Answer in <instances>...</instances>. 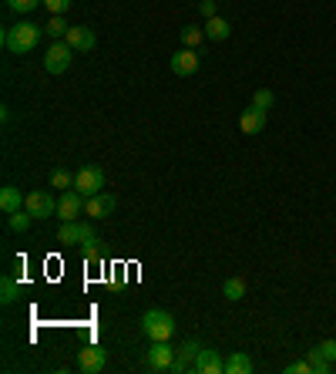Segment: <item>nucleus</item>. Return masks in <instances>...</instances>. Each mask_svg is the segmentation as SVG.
I'll use <instances>...</instances> for the list:
<instances>
[{"instance_id":"obj_1","label":"nucleus","mask_w":336,"mask_h":374,"mask_svg":"<svg viewBox=\"0 0 336 374\" xmlns=\"http://www.w3.org/2000/svg\"><path fill=\"white\" fill-rule=\"evenodd\" d=\"M37 44H41V27L31 24V20H20V24L4 31V48L10 54H27V51H34Z\"/></svg>"},{"instance_id":"obj_2","label":"nucleus","mask_w":336,"mask_h":374,"mask_svg":"<svg viewBox=\"0 0 336 374\" xmlns=\"http://www.w3.org/2000/svg\"><path fill=\"white\" fill-rule=\"evenodd\" d=\"M141 334L148 340H172L175 338V317L168 310H145L141 314Z\"/></svg>"},{"instance_id":"obj_3","label":"nucleus","mask_w":336,"mask_h":374,"mask_svg":"<svg viewBox=\"0 0 336 374\" xmlns=\"http://www.w3.org/2000/svg\"><path fill=\"white\" fill-rule=\"evenodd\" d=\"M57 243H64V246H88V243H98V233H94V226L91 222H61V229H57Z\"/></svg>"},{"instance_id":"obj_4","label":"nucleus","mask_w":336,"mask_h":374,"mask_svg":"<svg viewBox=\"0 0 336 374\" xmlns=\"http://www.w3.org/2000/svg\"><path fill=\"white\" fill-rule=\"evenodd\" d=\"M74 48L67 44V41H54L48 48V54H44V71L48 74H67V68H71V61H74Z\"/></svg>"},{"instance_id":"obj_5","label":"nucleus","mask_w":336,"mask_h":374,"mask_svg":"<svg viewBox=\"0 0 336 374\" xmlns=\"http://www.w3.org/2000/svg\"><path fill=\"white\" fill-rule=\"evenodd\" d=\"M74 189L81 192V196H98V192H104V172L98 169V166H84V169L74 172Z\"/></svg>"},{"instance_id":"obj_6","label":"nucleus","mask_w":336,"mask_h":374,"mask_svg":"<svg viewBox=\"0 0 336 374\" xmlns=\"http://www.w3.org/2000/svg\"><path fill=\"white\" fill-rule=\"evenodd\" d=\"M84 206H88V196H81L78 189H67V192H61V199H57V220L61 222L78 220L84 213Z\"/></svg>"},{"instance_id":"obj_7","label":"nucleus","mask_w":336,"mask_h":374,"mask_svg":"<svg viewBox=\"0 0 336 374\" xmlns=\"http://www.w3.org/2000/svg\"><path fill=\"white\" fill-rule=\"evenodd\" d=\"M175 354H178V347H172L168 340H151V347H148V368H151V371H172Z\"/></svg>"},{"instance_id":"obj_8","label":"nucleus","mask_w":336,"mask_h":374,"mask_svg":"<svg viewBox=\"0 0 336 374\" xmlns=\"http://www.w3.org/2000/svg\"><path fill=\"white\" fill-rule=\"evenodd\" d=\"M104 364H108V354H104L101 344H84L81 351H78V368L84 374H98Z\"/></svg>"},{"instance_id":"obj_9","label":"nucleus","mask_w":336,"mask_h":374,"mask_svg":"<svg viewBox=\"0 0 336 374\" xmlns=\"http://www.w3.org/2000/svg\"><path fill=\"white\" fill-rule=\"evenodd\" d=\"M24 209L31 213L34 220H48V216H54V213H57V199H54L50 192H27V203H24Z\"/></svg>"},{"instance_id":"obj_10","label":"nucleus","mask_w":336,"mask_h":374,"mask_svg":"<svg viewBox=\"0 0 336 374\" xmlns=\"http://www.w3.org/2000/svg\"><path fill=\"white\" fill-rule=\"evenodd\" d=\"M202 354V344L199 340H185L175 354V364H172V374H185V371H195V361Z\"/></svg>"},{"instance_id":"obj_11","label":"nucleus","mask_w":336,"mask_h":374,"mask_svg":"<svg viewBox=\"0 0 336 374\" xmlns=\"http://www.w3.org/2000/svg\"><path fill=\"white\" fill-rule=\"evenodd\" d=\"M64 41H67V44H71V48H74L78 54L94 51V44H98L94 31H91V27H84V24H71V31H67Z\"/></svg>"},{"instance_id":"obj_12","label":"nucleus","mask_w":336,"mask_h":374,"mask_svg":"<svg viewBox=\"0 0 336 374\" xmlns=\"http://www.w3.org/2000/svg\"><path fill=\"white\" fill-rule=\"evenodd\" d=\"M172 71H175L178 78L195 74V71H199V51H192V48H178V51L172 54Z\"/></svg>"},{"instance_id":"obj_13","label":"nucleus","mask_w":336,"mask_h":374,"mask_svg":"<svg viewBox=\"0 0 336 374\" xmlns=\"http://www.w3.org/2000/svg\"><path fill=\"white\" fill-rule=\"evenodd\" d=\"M239 128H242V135H259V132L266 128V108L249 105V108L239 115Z\"/></svg>"},{"instance_id":"obj_14","label":"nucleus","mask_w":336,"mask_h":374,"mask_svg":"<svg viewBox=\"0 0 336 374\" xmlns=\"http://www.w3.org/2000/svg\"><path fill=\"white\" fill-rule=\"evenodd\" d=\"M84 213H88L91 220H108V216L115 213V196H108V192L91 196V199H88V206H84Z\"/></svg>"},{"instance_id":"obj_15","label":"nucleus","mask_w":336,"mask_h":374,"mask_svg":"<svg viewBox=\"0 0 336 374\" xmlns=\"http://www.w3.org/2000/svg\"><path fill=\"white\" fill-rule=\"evenodd\" d=\"M195 371H199V374H225V361L218 357V351H212V347H202L199 361H195Z\"/></svg>"},{"instance_id":"obj_16","label":"nucleus","mask_w":336,"mask_h":374,"mask_svg":"<svg viewBox=\"0 0 336 374\" xmlns=\"http://www.w3.org/2000/svg\"><path fill=\"white\" fill-rule=\"evenodd\" d=\"M252 371H255V364H252V357L246 351H232L225 357V374H252Z\"/></svg>"},{"instance_id":"obj_17","label":"nucleus","mask_w":336,"mask_h":374,"mask_svg":"<svg viewBox=\"0 0 336 374\" xmlns=\"http://www.w3.org/2000/svg\"><path fill=\"white\" fill-rule=\"evenodd\" d=\"M24 203H27V196H20V189H17V186H4V189H0V209H4L7 216L17 213Z\"/></svg>"},{"instance_id":"obj_18","label":"nucleus","mask_w":336,"mask_h":374,"mask_svg":"<svg viewBox=\"0 0 336 374\" xmlns=\"http://www.w3.org/2000/svg\"><path fill=\"white\" fill-rule=\"evenodd\" d=\"M202 31H205V37H209V41H229V34H232V27H229V20L225 18H209L205 20V27H202Z\"/></svg>"},{"instance_id":"obj_19","label":"nucleus","mask_w":336,"mask_h":374,"mask_svg":"<svg viewBox=\"0 0 336 374\" xmlns=\"http://www.w3.org/2000/svg\"><path fill=\"white\" fill-rule=\"evenodd\" d=\"M306 361H309V368H313V371L316 374H330L336 368L333 361H330V357L323 354V351H319V347H313V351H306Z\"/></svg>"},{"instance_id":"obj_20","label":"nucleus","mask_w":336,"mask_h":374,"mask_svg":"<svg viewBox=\"0 0 336 374\" xmlns=\"http://www.w3.org/2000/svg\"><path fill=\"white\" fill-rule=\"evenodd\" d=\"M17 297H20V283H17L14 276L7 273V276L0 280V304H4V307H10V304L17 300Z\"/></svg>"},{"instance_id":"obj_21","label":"nucleus","mask_w":336,"mask_h":374,"mask_svg":"<svg viewBox=\"0 0 336 374\" xmlns=\"http://www.w3.org/2000/svg\"><path fill=\"white\" fill-rule=\"evenodd\" d=\"M222 297H225V300H242V297H246V280H242V276H229V280L222 283Z\"/></svg>"},{"instance_id":"obj_22","label":"nucleus","mask_w":336,"mask_h":374,"mask_svg":"<svg viewBox=\"0 0 336 374\" xmlns=\"http://www.w3.org/2000/svg\"><path fill=\"white\" fill-rule=\"evenodd\" d=\"M31 222H34V216L27 213V209H17V213L7 216V226H10L14 233H27V229H31Z\"/></svg>"},{"instance_id":"obj_23","label":"nucleus","mask_w":336,"mask_h":374,"mask_svg":"<svg viewBox=\"0 0 336 374\" xmlns=\"http://www.w3.org/2000/svg\"><path fill=\"white\" fill-rule=\"evenodd\" d=\"M67 31H71V24L64 20V14H54V18L48 20V34L50 37H57V41H64Z\"/></svg>"},{"instance_id":"obj_24","label":"nucleus","mask_w":336,"mask_h":374,"mask_svg":"<svg viewBox=\"0 0 336 374\" xmlns=\"http://www.w3.org/2000/svg\"><path fill=\"white\" fill-rule=\"evenodd\" d=\"M202 41H205V31H202V27H182V44H185V48L199 51Z\"/></svg>"},{"instance_id":"obj_25","label":"nucleus","mask_w":336,"mask_h":374,"mask_svg":"<svg viewBox=\"0 0 336 374\" xmlns=\"http://www.w3.org/2000/svg\"><path fill=\"white\" fill-rule=\"evenodd\" d=\"M50 189H61V192L74 189V175H71L67 169H54V175H50Z\"/></svg>"},{"instance_id":"obj_26","label":"nucleus","mask_w":336,"mask_h":374,"mask_svg":"<svg viewBox=\"0 0 336 374\" xmlns=\"http://www.w3.org/2000/svg\"><path fill=\"white\" fill-rule=\"evenodd\" d=\"M272 102H276V95H272V91H269V88H259V91H255V95H252V105H255V108H272Z\"/></svg>"},{"instance_id":"obj_27","label":"nucleus","mask_w":336,"mask_h":374,"mask_svg":"<svg viewBox=\"0 0 336 374\" xmlns=\"http://www.w3.org/2000/svg\"><path fill=\"white\" fill-rule=\"evenodd\" d=\"M7 7L14 14H31L34 7H41V0H7Z\"/></svg>"},{"instance_id":"obj_28","label":"nucleus","mask_w":336,"mask_h":374,"mask_svg":"<svg viewBox=\"0 0 336 374\" xmlns=\"http://www.w3.org/2000/svg\"><path fill=\"white\" fill-rule=\"evenodd\" d=\"M84 256H88V263H104V253L98 250V243H88V246H84Z\"/></svg>"},{"instance_id":"obj_29","label":"nucleus","mask_w":336,"mask_h":374,"mask_svg":"<svg viewBox=\"0 0 336 374\" xmlns=\"http://www.w3.org/2000/svg\"><path fill=\"white\" fill-rule=\"evenodd\" d=\"M44 7H48L50 14H64L67 7H71V0H41Z\"/></svg>"},{"instance_id":"obj_30","label":"nucleus","mask_w":336,"mask_h":374,"mask_svg":"<svg viewBox=\"0 0 336 374\" xmlns=\"http://www.w3.org/2000/svg\"><path fill=\"white\" fill-rule=\"evenodd\" d=\"M286 374H313V368H309V361H293V364H286Z\"/></svg>"},{"instance_id":"obj_31","label":"nucleus","mask_w":336,"mask_h":374,"mask_svg":"<svg viewBox=\"0 0 336 374\" xmlns=\"http://www.w3.org/2000/svg\"><path fill=\"white\" fill-rule=\"evenodd\" d=\"M316 347H319V351H323V354H326V357H330V361L336 364V340H323V344H316Z\"/></svg>"},{"instance_id":"obj_32","label":"nucleus","mask_w":336,"mask_h":374,"mask_svg":"<svg viewBox=\"0 0 336 374\" xmlns=\"http://www.w3.org/2000/svg\"><path fill=\"white\" fill-rule=\"evenodd\" d=\"M199 11L205 14V20L216 18V0H199Z\"/></svg>"}]
</instances>
